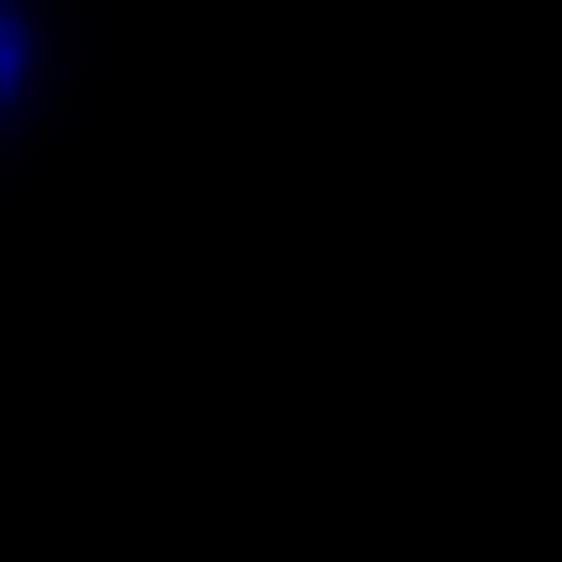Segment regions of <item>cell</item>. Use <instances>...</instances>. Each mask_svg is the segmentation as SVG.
<instances>
[{
	"label": "cell",
	"instance_id": "cell-1",
	"mask_svg": "<svg viewBox=\"0 0 562 562\" xmlns=\"http://www.w3.org/2000/svg\"><path fill=\"white\" fill-rule=\"evenodd\" d=\"M18 83H34V18L0 0V116H18Z\"/></svg>",
	"mask_w": 562,
	"mask_h": 562
}]
</instances>
